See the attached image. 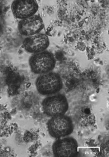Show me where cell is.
I'll use <instances>...</instances> for the list:
<instances>
[{
  "instance_id": "ba28073f",
  "label": "cell",
  "mask_w": 109,
  "mask_h": 157,
  "mask_svg": "<svg viewBox=\"0 0 109 157\" xmlns=\"http://www.w3.org/2000/svg\"><path fill=\"white\" fill-rule=\"evenodd\" d=\"M49 43V39L46 34L39 33L25 39L23 47L27 52L36 54L46 51Z\"/></svg>"
},
{
  "instance_id": "8992f818",
  "label": "cell",
  "mask_w": 109,
  "mask_h": 157,
  "mask_svg": "<svg viewBox=\"0 0 109 157\" xmlns=\"http://www.w3.org/2000/svg\"><path fill=\"white\" fill-rule=\"evenodd\" d=\"M13 15L18 19H26L35 15L38 5L35 0H16L12 3Z\"/></svg>"
},
{
  "instance_id": "3957f363",
  "label": "cell",
  "mask_w": 109,
  "mask_h": 157,
  "mask_svg": "<svg viewBox=\"0 0 109 157\" xmlns=\"http://www.w3.org/2000/svg\"><path fill=\"white\" fill-rule=\"evenodd\" d=\"M47 130L53 138L59 139L70 135L73 131L72 118L64 115L52 117L47 122Z\"/></svg>"
},
{
  "instance_id": "277c9868",
  "label": "cell",
  "mask_w": 109,
  "mask_h": 157,
  "mask_svg": "<svg viewBox=\"0 0 109 157\" xmlns=\"http://www.w3.org/2000/svg\"><path fill=\"white\" fill-rule=\"evenodd\" d=\"M42 104L44 114L51 117L65 115L69 107L67 98L62 94L44 98Z\"/></svg>"
},
{
  "instance_id": "7a4b0ae2",
  "label": "cell",
  "mask_w": 109,
  "mask_h": 157,
  "mask_svg": "<svg viewBox=\"0 0 109 157\" xmlns=\"http://www.w3.org/2000/svg\"><path fill=\"white\" fill-rule=\"evenodd\" d=\"M29 66L34 74L42 75L51 71L55 67L56 60L47 51L33 54L29 60Z\"/></svg>"
},
{
  "instance_id": "5b68a950",
  "label": "cell",
  "mask_w": 109,
  "mask_h": 157,
  "mask_svg": "<svg viewBox=\"0 0 109 157\" xmlns=\"http://www.w3.org/2000/svg\"><path fill=\"white\" fill-rule=\"evenodd\" d=\"M52 150L56 157L76 156L78 154L77 141L71 137L59 138L53 143Z\"/></svg>"
},
{
  "instance_id": "52a82bcc",
  "label": "cell",
  "mask_w": 109,
  "mask_h": 157,
  "mask_svg": "<svg viewBox=\"0 0 109 157\" xmlns=\"http://www.w3.org/2000/svg\"><path fill=\"white\" fill-rule=\"evenodd\" d=\"M44 28L42 18L38 14L21 20L18 23L19 32L24 36H33L41 32Z\"/></svg>"
},
{
  "instance_id": "6da1fadb",
  "label": "cell",
  "mask_w": 109,
  "mask_h": 157,
  "mask_svg": "<svg viewBox=\"0 0 109 157\" xmlns=\"http://www.w3.org/2000/svg\"><path fill=\"white\" fill-rule=\"evenodd\" d=\"M37 91L40 94L49 96L54 94L62 88L61 76L54 72H49L39 75L35 82Z\"/></svg>"
}]
</instances>
